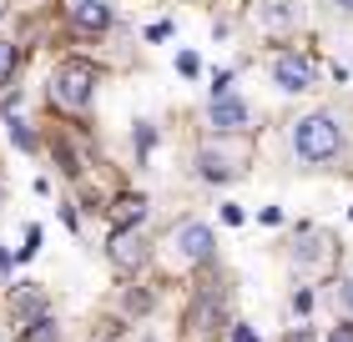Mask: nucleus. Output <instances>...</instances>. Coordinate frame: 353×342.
<instances>
[{
	"mask_svg": "<svg viewBox=\"0 0 353 342\" xmlns=\"http://www.w3.org/2000/svg\"><path fill=\"white\" fill-rule=\"evenodd\" d=\"M111 217H117V226H141L147 222V197H117Z\"/></svg>",
	"mask_w": 353,
	"mask_h": 342,
	"instance_id": "9d476101",
	"label": "nucleus"
},
{
	"mask_svg": "<svg viewBox=\"0 0 353 342\" xmlns=\"http://www.w3.org/2000/svg\"><path fill=\"white\" fill-rule=\"evenodd\" d=\"M258 21L278 30V25H288V21H293V6H288V0H263V6H258Z\"/></svg>",
	"mask_w": 353,
	"mask_h": 342,
	"instance_id": "9b49d317",
	"label": "nucleus"
},
{
	"mask_svg": "<svg viewBox=\"0 0 353 342\" xmlns=\"http://www.w3.org/2000/svg\"><path fill=\"white\" fill-rule=\"evenodd\" d=\"M343 307H348V312H353V277H348V282H343Z\"/></svg>",
	"mask_w": 353,
	"mask_h": 342,
	"instance_id": "a211bd4d",
	"label": "nucleus"
},
{
	"mask_svg": "<svg viewBox=\"0 0 353 342\" xmlns=\"http://www.w3.org/2000/svg\"><path fill=\"white\" fill-rule=\"evenodd\" d=\"M232 342H258V332H252V328H237V332H232Z\"/></svg>",
	"mask_w": 353,
	"mask_h": 342,
	"instance_id": "dca6fc26",
	"label": "nucleus"
},
{
	"mask_svg": "<svg viewBox=\"0 0 353 342\" xmlns=\"http://www.w3.org/2000/svg\"><path fill=\"white\" fill-rule=\"evenodd\" d=\"M66 15H71V25H81V30H101L111 21V6L106 0H66Z\"/></svg>",
	"mask_w": 353,
	"mask_h": 342,
	"instance_id": "0eeeda50",
	"label": "nucleus"
},
{
	"mask_svg": "<svg viewBox=\"0 0 353 342\" xmlns=\"http://www.w3.org/2000/svg\"><path fill=\"white\" fill-rule=\"evenodd\" d=\"M207 116H212V126H217L222 136H237V131H248L252 111H248V101H237L232 91H217L212 106H207Z\"/></svg>",
	"mask_w": 353,
	"mask_h": 342,
	"instance_id": "7ed1b4c3",
	"label": "nucleus"
},
{
	"mask_svg": "<svg viewBox=\"0 0 353 342\" xmlns=\"http://www.w3.org/2000/svg\"><path fill=\"white\" fill-rule=\"evenodd\" d=\"M197 171L207 176V182H228L237 167H232V156H228V151H212V146H207V151L197 156Z\"/></svg>",
	"mask_w": 353,
	"mask_h": 342,
	"instance_id": "1a4fd4ad",
	"label": "nucleus"
},
{
	"mask_svg": "<svg viewBox=\"0 0 353 342\" xmlns=\"http://www.w3.org/2000/svg\"><path fill=\"white\" fill-rule=\"evenodd\" d=\"M126 307H132V312H147L152 297H147V292H132V297H126Z\"/></svg>",
	"mask_w": 353,
	"mask_h": 342,
	"instance_id": "2eb2a0df",
	"label": "nucleus"
},
{
	"mask_svg": "<svg viewBox=\"0 0 353 342\" xmlns=\"http://www.w3.org/2000/svg\"><path fill=\"white\" fill-rule=\"evenodd\" d=\"M111 262L121 272H132L147 262V237L137 232V226H117V237H111Z\"/></svg>",
	"mask_w": 353,
	"mask_h": 342,
	"instance_id": "39448f33",
	"label": "nucleus"
},
{
	"mask_svg": "<svg viewBox=\"0 0 353 342\" xmlns=\"http://www.w3.org/2000/svg\"><path fill=\"white\" fill-rule=\"evenodd\" d=\"M333 6H339V10H353V0H333Z\"/></svg>",
	"mask_w": 353,
	"mask_h": 342,
	"instance_id": "aec40b11",
	"label": "nucleus"
},
{
	"mask_svg": "<svg viewBox=\"0 0 353 342\" xmlns=\"http://www.w3.org/2000/svg\"><path fill=\"white\" fill-rule=\"evenodd\" d=\"M30 328H36V332H30L26 342H56V322H51V317H41V322H30Z\"/></svg>",
	"mask_w": 353,
	"mask_h": 342,
	"instance_id": "4468645a",
	"label": "nucleus"
},
{
	"mask_svg": "<svg viewBox=\"0 0 353 342\" xmlns=\"http://www.w3.org/2000/svg\"><path fill=\"white\" fill-rule=\"evenodd\" d=\"M172 242L182 247L187 262H207V257H212V247H217V237H212V226H207V222H182Z\"/></svg>",
	"mask_w": 353,
	"mask_h": 342,
	"instance_id": "20e7f679",
	"label": "nucleus"
},
{
	"mask_svg": "<svg viewBox=\"0 0 353 342\" xmlns=\"http://www.w3.org/2000/svg\"><path fill=\"white\" fill-rule=\"evenodd\" d=\"M272 81H278L283 91H308V86H313V61L288 51V56L272 61Z\"/></svg>",
	"mask_w": 353,
	"mask_h": 342,
	"instance_id": "423d86ee",
	"label": "nucleus"
},
{
	"mask_svg": "<svg viewBox=\"0 0 353 342\" xmlns=\"http://www.w3.org/2000/svg\"><path fill=\"white\" fill-rule=\"evenodd\" d=\"M10 76H15V45H10V41H0V86H6Z\"/></svg>",
	"mask_w": 353,
	"mask_h": 342,
	"instance_id": "f8f14e48",
	"label": "nucleus"
},
{
	"mask_svg": "<svg viewBox=\"0 0 353 342\" xmlns=\"http://www.w3.org/2000/svg\"><path fill=\"white\" fill-rule=\"evenodd\" d=\"M10 307H15V322H21V317L41 322V317H46V292H41L36 282H21V292L10 297Z\"/></svg>",
	"mask_w": 353,
	"mask_h": 342,
	"instance_id": "6e6552de",
	"label": "nucleus"
},
{
	"mask_svg": "<svg viewBox=\"0 0 353 342\" xmlns=\"http://www.w3.org/2000/svg\"><path fill=\"white\" fill-rule=\"evenodd\" d=\"M10 272V257H6V247H0V277H6Z\"/></svg>",
	"mask_w": 353,
	"mask_h": 342,
	"instance_id": "6ab92c4d",
	"label": "nucleus"
},
{
	"mask_svg": "<svg viewBox=\"0 0 353 342\" xmlns=\"http://www.w3.org/2000/svg\"><path fill=\"white\" fill-rule=\"evenodd\" d=\"M10 141L21 146V151H36V136L26 131V121H10Z\"/></svg>",
	"mask_w": 353,
	"mask_h": 342,
	"instance_id": "ddd939ff",
	"label": "nucleus"
},
{
	"mask_svg": "<svg viewBox=\"0 0 353 342\" xmlns=\"http://www.w3.org/2000/svg\"><path fill=\"white\" fill-rule=\"evenodd\" d=\"M96 96V71L86 66V61H66V66H56L51 76V101L66 106V111H86Z\"/></svg>",
	"mask_w": 353,
	"mask_h": 342,
	"instance_id": "f03ea898",
	"label": "nucleus"
},
{
	"mask_svg": "<svg viewBox=\"0 0 353 342\" xmlns=\"http://www.w3.org/2000/svg\"><path fill=\"white\" fill-rule=\"evenodd\" d=\"M328 342H353V328H333V337Z\"/></svg>",
	"mask_w": 353,
	"mask_h": 342,
	"instance_id": "f3484780",
	"label": "nucleus"
},
{
	"mask_svg": "<svg viewBox=\"0 0 353 342\" xmlns=\"http://www.w3.org/2000/svg\"><path fill=\"white\" fill-rule=\"evenodd\" d=\"M339 146H343V131L328 111H313V116H303L293 126V151L303 161H328V156H339Z\"/></svg>",
	"mask_w": 353,
	"mask_h": 342,
	"instance_id": "f257e3e1",
	"label": "nucleus"
}]
</instances>
